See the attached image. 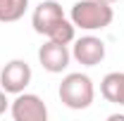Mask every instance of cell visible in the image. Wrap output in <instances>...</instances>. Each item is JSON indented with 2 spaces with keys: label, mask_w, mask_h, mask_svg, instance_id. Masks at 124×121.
Returning <instances> with one entry per match:
<instances>
[{
  "label": "cell",
  "mask_w": 124,
  "mask_h": 121,
  "mask_svg": "<svg viewBox=\"0 0 124 121\" xmlns=\"http://www.w3.org/2000/svg\"><path fill=\"white\" fill-rule=\"evenodd\" d=\"M62 19H64V12H62L60 2H55V0H43V2L33 10L31 24H33V31H36V33L48 36Z\"/></svg>",
  "instance_id": "5b68a950"
},
{
  "label": "cell",
  "mask_w": 124,
  "mask_h": 121,
  "mask_svg": "<svg viewBox=\"0 0 124 121\" xmlns=\"http://www.w3.org/2000/svg\"><path fill=\"white\" fill-rule=\"evenodd\" d=\"M74 29H77V26H74L72 21L62 19L60 24L48 33V40H55V43H64V45H69V43L74 40Z\"/></svg>",
  "instance_id": "30bf717a"
},
{
  "label": "cell",
  "mask_w": 124,
  "mask_h": 121,
  "mask_svg": "<svg viewBox=\"0 0 124 121\" xmlns=\"http://www.w3.org/2000/svg\"><path fill=\"white\" fill-rule=\"evenodd\" d=\"M12 119L15 121H48L46 102L33 93H19L12 102Z\"/></svg>",
  "instance_id": "3957f363"
},
{
  "label": "cell",
  "mask_w": 124,
  "mask_h": 121,
  "mask_svg": "<svg viewBox=\"0 0 124 121\" xmlns=\"http://www.w3.org/2000/svg\"><path fill=\"white\" fill-rule=\"evenodd\" d=\"M72 57L84 64V67H95L105 60V43L95 36H84L74 43V50H72Z\"/></svg>",
  "instance_id": "52a82bcc"
},
{
  "label": "cell",
  "mask_w": 124,
  "mask_h": 121,
  "mask_svg": "<svg viewBox=\"0 0 124 121\" xmlns=\"http://www.w3.org/2000/svg\"><path fill=\"white\" fill-rule=\"evenodd\" d=\"M100 93L108 102L124 107V71H110L100 81Z\"/></svg>",
  "instance_id": "ba28073f"
},
{
  "label": "cell",
  "mask_w": 124,
  "mask_h": 121,
  "mask_svg": "<svg viewBox=\"0 0 124 121\" xmlns=\"http://www.w3.org/2000/svg\"><path fill=\"white\" fill-rule=\"evenodd\" d=\"M31 83V67L24 60H12L5 64V69L0 71V86L5 93L19 95L24 88Z\"/></svg>",
  "instance_id": "277c9868"
},
{
  "label": "cell",
  "mask_w": 124,
  "mask_h": 121,
  "mask_svg": "<svg viewBox=\"0 0 124 121\" xmlns=\"http://www.w3.org/2000/svg\"><path fill=\"white\" fill-rule=\"evenodd\" d=\"M29 10V0H0V24L19 21Z\"/></svg>",
  "instance_id": "9c48e42d"
},
{
  "label": "cell",
  "mask_w": 124,
  "mask_h": 121,
  "mask_svg": "<svg viewBox=\"0 0 124 121\" xmlns=\"http://www.w3.org/2000/svg\"><path fill=\"white\" fill-rule=\"evenodd\" d=\"M7 107H10V100H7V93L0 90V116L7 112Z\"/></svg>",
  "instance_id": "8fae6325"
},
{
  "label": "cell",
  "mask_w": 124,
  "mask_h": 121,
  "mask_svg": "<svg viewBox=\"0 0 124 121\" xmlns=\"http://www.w3.org/2000/svg\"><path fill=\"white\" fill-rule=\"evenodd\" d=\"M105 2H110V5H112V2H117V0H105Z\"/></svg>",
  "instance_id": "7c38bea8"
},
{
  "label": "cell",
  "mask_w": 124,
  "mask_h": 121,
  "mask_svg": "<svg viewBox=\"0 0 124 121\" xmlns=\"http://www.w3.org/2000/svg\"><path fill=\"white\" fill-rule=\"evenodd\" d=\"M69 17H72V24L79 29L98 31L112 24L115 12H112L110 2H105V0H79V2H74Z\"/></svg>",
  "instance_id": "6da1fadb"
},
{
  "label": "cell",
  "mask_w": 124,
  "mask_h": 121,
  "mask_svg": "<svg viewBox=\"0 0 124 121\" xmlns=\"http://www.w3.org/2000/svg\"><path fill=\"white\" fill-rule=\"evenodd\" d=\"M60 102L69 109H86L93 102V81L86 74H67L60 83Z\"/></svg>",
  "instance_id": "7a4b0ae2"
},
{
  "label": "cell",
  "mask_w": 124,
  "mask_h": 121,
  "mask_svg": "<svg viewBox=\"0 0 124 121\" xmlns=\"http://www.w3.org/2000/svg\"><path fill=\"white\" fill-rule=\"evenodd\" d=\"M69 60H72V52L67 50L64 43H55V40H48L46 45H41L38 50V62L41 67L50 71V74H60L69 67Z\"/></svg>",
  "instance_id": "8992f818"
}]
</instances>
